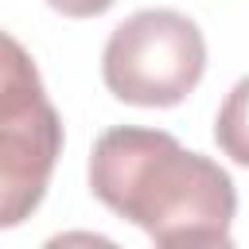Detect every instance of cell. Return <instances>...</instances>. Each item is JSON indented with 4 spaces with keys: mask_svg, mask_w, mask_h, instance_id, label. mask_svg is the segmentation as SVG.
Listing matches in <instances>:
<instances>
[{
    "mask_svg": "<svg viewBox=\"0 0 249 249\" xmlns=\"http://www.w3.org/2000/svg\"><path fill=\"white\" fill-rule=\"evenodd\" d=\"M89 191L156 241L191 230H230L237 191L226 167L171 132L117 124L93 140Z\"/></svg>",
    "mask_w": 249,
    "mask_h": 249,
    "instance_id": "1",
    "label": "cell"
},
{
    "mask_svg": "<svg viewBox=\"0 0 249 249\" xmlns=\"http://www.w3.org/2000/svg\"><path fill=\"white\" fill-rule=\"evenodd\" d=\"M206 70L198 23L175 8H144L113 27L101 51V78L113 97L144 109L179 105Z\"/></svg>",
    "mask_w": 249,
    "mask_h": 249,
    "instance_id": "2",
    "label": "cell"
},
{
    "mask_svg": "<svg viewBox=\"0 0 249 249\" xmlns=\"http://www.w3.org/2000/svg\"><path fill=\"white\" fill-rule=\"evenodd\" d=\"M0 89V226H19L47 195L62 148V121L16 35H4Z\"/></svg>",
    "mask_w": 249,
    "mask_h": 249,
    "instance_id": "3",
    "label": "cell"
},
{
    "mask_svg": "<svg viewBox=\"0 0 249 249\" xmlns=\"http://www.w3.org/2000/svg\"><path fill=\"white\" fill-rule=\"evenodd\" d=\"M214 140L233 163L249 167V78H241L226 93L218 121H214Z\"/></svg>",
    "mask_w": 249,
    "mask_h": 249,
    "instance_id": "4",
    "label": "cell"
},
{
    "mask_svg": "<svg viewBox=\"0 0 249 249\" xmlns=\"http://www.w3.org/2000/svg\"><path fill=\"white\" fill-rule=\"evenodd\" d=\"M156 249H237V245L222 230H191V233H175V237L156 241Z\"/></svg>",
    "mask_w": 249,
    "mask_h": 249,
    "instance_id": "5",
    "label": "cell"
},
{
    "mask_svg": "<svg viewBox=\"0 0 249 249\" xmlns=\"http://www.w3.org/2000/svg\"><path fill=\"white\" fill-rule=\"evenodd\" d=\"M43 249H121V245L109 241L105 233H93V230H66V233L47 237Z\"/></svg>",
    "mask_w": 249,
    "mask_h": 249,
    "instance_id": "6",
    "label": "cell"
},
{
    "mask_svg": "<svg viewBox=\"0 0 249 249\" xmlns=\"http://www.w3.org/2000/svg\"><path fill=\"white\" fill-rule=\"evenodd\" d=\"M54 12H62V16H74V19H86V16H101V12H109L117 0H47Z\"/></svg>",
    "mask_w": 249,
    "mask_h": 249,
    "instance_id": "7",
    "label": "cell"
}]
</instances>
